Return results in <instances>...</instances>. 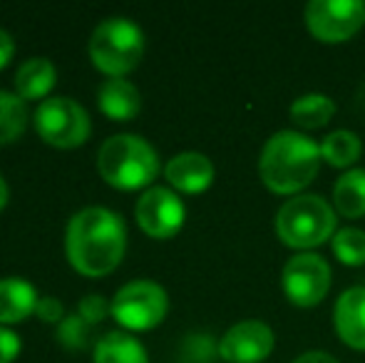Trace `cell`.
<instances>
[{
  "instance_id": "obj_1",
  "label": "cell",
  "mask_w": 365,
  "mask_h": 363,
  "mask_svg": "<svg viewBox=\"0 0 365 363\" xmlns=\"http://www.w3.org/2000/svg\"><path fill=\"white\" fill-rule=\"evenodd\" d=\"M68 262L82 276L112 274L127 252V227L122 217L105 207H87L77 212L65 232Z\"/></svg>"
},
{
  "instance_id": "obj_2",
  "label": "cell",
  "mask_w": 365,
  "mask_h": 363,
  "mask_svg": "<svg viewBox=\"0 0 365 363\" xmlns=\"http://www.w3.org/2000/svg\"><path fill=\"white\" fill-rule=\"evenodd\" d=\"M321 145L298 130H281L264 145L259 177L274 194H298L316 180L321 170Z\"/></svg>"
},
{
  "instance_id": "obj_3",
  "label": "cell",
  "mask_w": 365,
  "mask_h": 363,
  "mask_svg": "<svg viewBox=\"0 0 365 363\" xmlns=\"http://www.w3.org/2000/svg\"><path fill=\"white\" fill-rule=\"evenodd\" d=\"M97 172L110 187L122 192L149 187L159 175V157L140 135H115L97 155Z\"/></svg>"
},
{
  "instance_id": "obj_4",
  "label": "cell",
  "mask_w": 365,
  "mask_h": 363,
  "mask_svg": "<svg viewBox=\"0 0 365 363\" xmlns=\"http://www.w3.org/2000/svg\"><path fill=\"white\" fill-rule=\"evenodd\" d=\"M338 212L318 194H298L276 212V234L291 249L308 252L336 237Z\"/></svg>"
},
{
  "instance_id": "obj_5",
  "label": "cell",
  "mask_w": 365,
  "mask_h": 363,
  "mask_svg": "<svg viewBox=\"0 0 365 363\" xmlns=\"http://www.w3.org/2000/svg\"><path fill=\"white\" fill-rule=\"evenodd\" d=\"M145 55V35L130 18H107L92 30L90 60L107 78H125Z\"/></svg>"
},
{
  "instance_id": "obj_6",
  "label": "cell",
  "mask_w": 365,
  "mask_h": 363,
  "mask_svg": "<svg viewBox=\"0 0 365 363\" xmlns=\"http://www.w3.org/2000/svg\"><path fill=\"white\" fill-rule=\"evenodd\" d=\"M35 130L45 145L73 150L87 142L92 122L80 102L70 97H48L35 110Z\"/></svg>"
},
{
  "instance_id": "obj_7",
  "label": "cell",
  "mask_w": 365,
  "mask_h": 363,
  "mask_svg": "<svg viewBox=\"0 0 365 363\" xmlns=\"http://www.w3.org/2000/svg\"><path fill=\"white\" fill-rule=\"evenodd\" d=\"M169 311V296L159 284L137 279L125 284L112 299V316L130 331H149L164 321Z\"/></svg>"
},
{
  "instance_id": "obj_8",
  "label": "cell",
  "mask_w": 365,
  "mask_h": 363,
  "mask_svg": "<svg viewBox=\"0 0 365 363\" xmlns=\"http://www.w3.org/2000/svg\"><path fill=\"white\" fill-rule=\"evenodd\" d=\"M306 25L313 38L321 43H346L365 25V3L361 0H311L306 5Z\"/></svg>"
},
{
  "instance_id": "obj_9",
  "label": "cell",
  "mask_w": 365,
  "mask_h": 363,
  "mask_svg": "<svg viewBox=\"0 0 365 363\" xmlns=\"http://www.w3.org/2000/svg\"><path fill=\"white\" fill-rule=\"evenodd\" d=\"M281 286L293 306L311 309L321 304L331 289V267L318 254L301 252L286 262L281 272Z\"/></svg>"
},
{
  "instance_id": "obj_10",
  "label": "cell",
  "mask_w": 365,
  "mask_h": 363,
  "mask_svg": "<svg viewBox=\"0 0 365 363\" xmlns=\"http://www.w3.org/2000/svg\"><path fill=\"white\" fill-rule=\"evenodd\" d=\"M135 219L140 229L152 239H172L182 232L187 207L177 192L169 187H149L135 207Z\"/></svg>"
},
{
  "instance_id": "obj_11",
  "label": "cell",
  "mask_w": 365,
  "mask_h": 363,
  "mask_svg": "<svg viewBox=\"0 0 365 363\" xmlns=\"http://www.w3.org/2000/svg\"><path fill=\"white\" fill-rule=\"evenodd\" d=\"M274 331L264 321H239L219 341V356L226 363H261L274 351Z\"/></svg>"
},
{
  "instance_id": "obj_12",
  "label": "cell",
  "mask_w": 365,
  "mask_h": 363,
  "mask_svg": "<svg viewBox=\"0 0 365 363\" xmlns=\"http://www.w3.org/2000/svg\"><path fill=\"white\" fill-rule=\"evenodd\" d=\"M164 177L177 192L202 194L214 182V165L202 152H182L172 157L164 167Z\"/></svg>"
},
{
  "instance_id": "obj_13",
  "label": "cell",
  "mask_w": 365,
  "mask_h": 363,
  "mask_svg": "<svg viewBox=\"0 0 365 363\" xmlns=\"http://www.w3.org/2000/svg\"><path fill=\"white\" fill-rule=\"evenodd\" d=\"M338 339L353 351H365V286L343 291L333 309Z\"/></svg>"
},
{
  "instance_id": "obj_14",
  "label": "cell",
  "mask_w": 365,
  "mask_h": 363,
  "mask_svg": "<svg viewBox=\"0 0 365 363\" xmlns=\"http://www.w3.org/2000/svg\"><path fill=\"white\" fill-rule=\"evenodd\" d=\"M97 105H100L102 115H107L110 120L127 122L140 115L142 97H140V90H137L130 80L110 78L97 90Z\"/></svg>"
},
{
  "instance_id": "obj_15",
  "label": "cell",
  "mask_w": 365,
  "mask_h": 363,
  "mask_svg": "<svg viewBox=\"0 0 365 363\" xmlns=\"http://www.w3.org/2000/svg\"><path fill=\"white\" fill-rule=\"evenodd\" d=\"M38 289L20 276L0 279V324H20L38 309Z\"/></svg>"
},
{
  "instance_id": "obj_16",
  "label": "cell",
  "mask_w": 365,
  "mask_h": 363,
  "mask_svg": "<svg viewBox=\"0 0 365 363\" xmlns=\"http://www.w3.org/2000/svg\"><path fill=\"white\" fill-rule=\"evenodd\" d=\"M58 83V70L48 58H30L15 73V95L28 100H48L50 90Z\"/></svg>"
},
{
  "instance_id": "obj_17",
  "label": "cell",
  "mask_w": 365,
  "mask_h": 363,
  "mask_svg": "<svg viewBox=\"0 0 365 363\" xmlns=\"http://www.w3.org/2000/svg\"><path fill=\"white\" fill-rule=\"evenodd\" d=\"M95 363H149V356L135 336L110 331L95 344Z\"/></svg>"
},
{
  "instance_id": "obj_18",
  "label": "cell",
  "mask_w": 365,
  "mask_h": 363,
  "mask_svg": "<svg viewBox=\"0 0 365 363\" xmlns=\"http://www.w3.org/2000/svg\"><path fill=\"white\" fill-rule=\"evenodd\" d=\"M336 115V102L321 92H308L293 100L291 105V122L301 130H321Z\"/></svg>"
},
{
  "instance_id": "obj_19",
  "label": "cell",
  "mask_w": 365,
  "mask_h": 363,
  "mask_svg": "<svg viewBox=\"0 0 365 363\" xmlns=\"http://www.w3.org/2000/svg\"><path fill=\"white\" fill-rule=\"evenodd\" d=\"M336 212L346 219H361L365 214V170H348L333 187Z\"/></svg>"
},
{
  "instance_id": "obj_20",
  "label": "cell",
  "mask_w": 365,
  "mask_h": 363,
  "mask_svg": "<svg viewBox=\"0 0 365 363\" xmlns=\"http://www.w3.org/2000/svg\"><path fill=\"white\" fill-rule=\"evenodd\" d=\"M363 155V142L356 132L351 130H336L331 135H326V140L321 142V157L323 162H328L336 170H346L353 167Z\"/></svg>"
},
{
  "instance_id": "obj_21",
  "label": "cell",
  "mask_w": 365,
  "mask_h": 363,
  "mask_svg": "<svg viewBox=\"0 0 365 363\" xmlns=\"http://www.w3.org/2000/svg\"><path fill=\"white\" fill-rule=\"evenodd\" d=\"M28 102L15 92L0 90V145H10V142L20 140L25 127H28Z\"/></svg>"
},
{
  "instance_id": "obj_22",
  "label": "cell",
  "mask_w": 365,
  "mask_h": 363,
  "mask_svg": "<svg viewBox=\"0 0 365 363\" xmlns=\"http://www.w3.org/2000/svg\"><path fill=\"white\" fill-rule=\"evenodd\" d=\"M333 254L346 267H363L365 264V232L356 227L338 229L336 237L331 239Z\"/></svg>"
},
{
  "instance_id": "obj_23",
  "label": "cell",
  "mask_w": 365,
  "mask_h": 363,
  "mask_svg": "<svg viewBox=\"0 0 365 363\" xmlns=\"http://www.w3.org/2000/svg\"><path fill=\"white\" fill-rule=\"evenodd\" d=\"M87 326L90 324H85L80 314L65 316L63 324L58 326V339L63 341L68 349H82V346L87 344Z\"/></svg>"
},
{
  "instance_id": "obj_24",
  "label": "cell",
  "mask_w": 365,
  "mask_h": 363,
  "mask_svg": "<svg viewBox=\"0 0 365 363\" xmlns=\"http://www.w3.org/2000/svg\"><path fill=\"white\" fill-rule=\"evenodd\" d=\"M77 314L82 316L85 324H100V321L107 319V314H112V304H107L105 296L100 294H90L80 301L77 306Z\"/></svg>"
},
{
  "instance_id": "obj_25",
  "label": "cell",
  "mask_w": 365,
  "mask_h": 363,
  "mask_svg": "<svg viewBox=\"0 0 365 363\" xmlns=\"http://www.w3.org/2000/svg\"><path fill=\"white\" fill-rule=\"evenodd\" d=\"M35 314H38L45 324H58L60 326L65 319V306L60 304V299H55V296H40Z\"/></svg>"
},
{
  "instance_id": "obj_26",
  "label": "cell",
  "mask_w": 365,
  "mask_h": 363,
  "mask_svg": "<svg viewBox=\"0 0 365 363\" xmlns=\"http://www.w3.org/2000/svg\"><path fill=\"white\" fill-rule=\"evenodd\" d=\"M20 354V336L0 326V363H13Z\"/></svg>"
},
{
  "instance_id": "obj_27",
  "label": "cell",
  "mask_w": 365,
  "mask_h": 363,
  "mask_svg": "<svg viewBox=\"0 0 365 363\" xmlns=\"http://www.w3.org/2000/svg\"><path fill=\"white\" fill-rule=\"evenodd\" d=\"M13 53H15V40L10 38V33L0 30V70L13 60Z\"/></svg>"
},
{
  "instance_id": "obj_28",
  "label": "cell",
  "mask_w": 365,
  "mask_h": 363,
  "mask_svg": "<svg viewBox=\"0 0 365 363\" xmlns=\"http://www.w3.org/2000/svg\"><path fill=\"white\" fill-rule=\"evenodd\" d=\"M293 363H338V361L331 354H326V351H306V354H301Z\"/></svg>"
},
{
  "instance_id": "obj_29",
  "label": "cell",
  "mask_w": 365,
  "mask_h": 363,
  "mask_svg": "<svg viewBox=\"0 0 365 363\" xmlns=\"http://www.w3.org/2000/svg\"><path fill=\"white\" fill-rule=\"evenodd\" d=\"M8 199H10V189H8V184H5V180L0 177V212L5 209V204H8Z\"/></svg>"
}]
</instances>
